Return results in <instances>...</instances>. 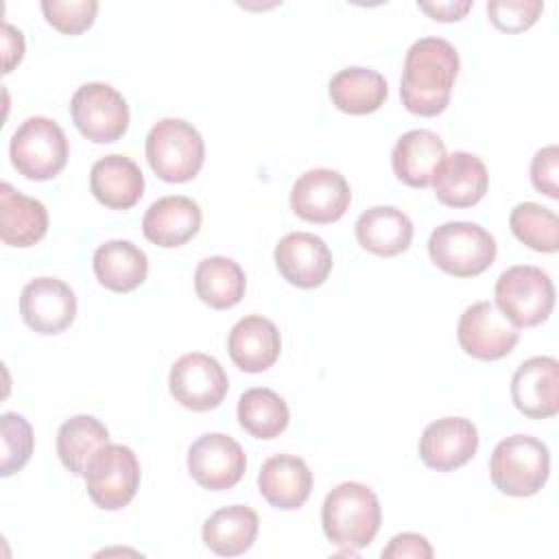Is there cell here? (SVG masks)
Instances as JSON below:
<instances>
[{
    "label": "cell",
    "instance_id": "d4e9b609",
    "mask_svg": "<svg viewBox=\"0 0 559 559\" xmlns=\"http://www.w3.org/2000/svg\"><path fill=\"white\" fill-rule=\"evenodd\" d=\"M354 231L365 251L391 258L411 247L415 229L413 221L402 210L393 205H373L358 216Z\"/></svg>",
    "mask_w": 559,
    "mask_h": 559
},
{
    "label": "cell",
    "instance_id": "d6a6232c",
    "mask_svg": "<svg viewBox=\"0 0 559 559\" xmlns=\"http://www.w3.org/2000/svg\"><path fill=\"white\" fill-rule=\"evenodd\" d=\"M0 441H2V461L0 476L7 478L20 472L35 448V437L28 419L20 413H2L0 417Z\"/></svg>",
    "mask_w": 559,
    "mask_h": 559
},
{
    "label": "cell",
    "instance_id": "44dd1931",
    "mask_svg": "<svg viewBox=\"0 0 559 559\" xmlns=\"http://www.w3.org/2000/svg\"><path fill=\"white\" fill-rule=\"evenodd\" d=\"M258 489L271 507L293 511L308 500L312 491V472L299 456L275 454L262 463Z\"/></svg>",
    "mask_w": 559,
    "mask_h": 559
},
{
    "label": "cell",
    "instance_id": "2e32d148",
    "mask_svg": "<svg viewBox=\"0 0 559 559\" xmlns=\"http://www.w3.org/2000/svg\"><path fill=\"white\" fill-rule=\"evenodd\" d=\"M478 450V430L465 417H441L419 437V459L437 472L463 467Z\"/></svg>",
    "mask_w": 559,
    "mask_h": 559
},
{
    "label": "cell",
    "instance_id": "6da1fadb",
    "mask_svg": "<svg viewBox=\"0 0 559 559\" xmlns=\"http://www.w3.org/2000/svg\"><path fill=\"white\" fill-rule=\"evenodd\" d=\"M459 68V52L448 39L419 37L404 57L400 79L402 105L415 116L432 118L441 114L450 103Z\"/></svg>",
    "mask_w": 559,
    "mask_h": 559
},
{
    "label": "cell",
    "instance_id": "5b68a950",
    "mask_svg": "<svg viewBox=\"0 0 559 559\" xmlns=\"http://www.w3.org/2000/svg\"><path fill=\"white\" fill-rule=\"evenodd\" d=\"M146 159L151 170L168 183L194 179L205 159L201 133L181 118L155 122L146 135Z\"/></svg>",
    "mask_w": 559,
    "mask_h": 559
},
{
    "label": "cell",
    "instance_id": "836d02e7",
    "mask_svg": "<svg viewBox=\"0 0 559 559\" xmlns=\"http://www.w3.org/2000/svg\"><path fill=\"white\" fill-rule=\"evenodd\" d=\"M46 22L63 35H79L94 24L98 13L96 0H44Z\"/></svg>",
    "mask_w": 559,
    "mask_h": 559
},
{
    "label": "cell",
    "instance_id": "ba28073f",
    "mask_svg": "<svg viewBox=\"0 0 559 559\" xmlns=\"http://www.w3.org/2000/svg\"><path fill=\"white\" fill-rule=\"evenodd\" d=\"M87 496L98 509L118 511L127 507L140 489V461L129 445L105 443L85 467Z\"/></svg>",
    "mask_w": 559,
    "mask_h": 559
},
{
    "label": "cell",
    "instance_id": "ac0fdd59",
    "mask_svg": "<svg viewBox=\"0 0 559 559\" xmlns=\"http://www.w3.org/2000/svg\"><path fill=\"white\" fill-rule=\"evenodd\" d=\"M430 186L439 203L448 207H472L485 197L489 175L480 157L454 151L439 162Z\"/></svg>",
    "mask_w": 559,
    "mask_h": 559
},
{
    "label": "cell",
    "instance_id": "cb8c5ba5",
    "mask_svg": "<svg viewBox=\"0 0 559 559\" xmlns=\"http://www.w3.org/2000/svg\"><path fill=\"white\" fill-rule=\"evenodd\" d=\"M48 231V210L39 199L26 197L11 183L0 186V238L9 247L26 249Z\"/></svg>",
    "mask_w": 559,
    "mask_h": 559
},
{
    "label": "cell",
    "instance_id": "e0dca14e",
    "mask_svg": "<svg viewBox=\"0 0 559 559\" xmlns=\"http://www.w3.org/2000/svg\"><path fill=\"white\" fill-rule=\"evenodd\" d=\"M511 400L531 419H548L559 411V362L552 356L524 360L511 378Z\"/></svg>",
    "mask_w": 559,
    "mask_h": 559
},
{
    "label": "cell",
    "instance_id": "ffe728a7",
    "mask_svg": "<svg viewBox=\"0 0 559 559\" xmlns=\"http://www.w3.org/2000/svg\"><path fill=\"white\" fill-rule=\"evenodd\" d=\"M227 352L238 369L247 373L266 371L282 352L280 330L262 314H247L229 330Z\"/></svg>",
    "mask_w": 559,
    "mask_h": 559
},
{
    "label": "cell",
    "instance_id": "8992f818",
    "mask_svg": "<svg viewBox=\"0 0 559 559\" xmlns=\"http://www.w3.org/2000/svg\"><path fill=\"white\" fill-rule=\"evenodd\" d=\"M9 157L22 177L31 181H48L68 164V138L55 120L31 116L13 131Z\"/></svg>",
    "mask_w": 559,
    "mask_h": 559
},
{
    "label": "cell",
    "instance_id": "3957f363",
    "mask_svg": "<svg viewBox=\"0 0 559 559\" xmlns=\"http://www.w3.org/2000/svg\"><path fill=\"white\" fill-rule=\"evenodd\" d=\"M548 445L531 435H511L496 443L489 459V476L504 496H535L548 480Z\"/></svg>",
    "mask_w": 559,
    "mask_h": 559
},
{
    "label": "cell",
    "instance_id": "d590c367",
    "mask_svg": "<svg viewBox=\"0 0 559 559\" xmlns=\"http://www.w3.org/2000/svg\"><path fill=\"white\" fill-rule=\"evenodd\" d=\"M531 183L537 192L559 199V148L555 144L535 153L531 162Z\"/></svg>",
    "mask_w": 559,
    "mask_h": 559
},
{
    "label": "cell",
    "instance_id": "1f68e13d",
    "mask_svg": "<svg viewBox=\"0 0 559 559\" xmlns=\"http://www.w3.org/2000/svg\"><path fill=\"white\" fill-rule=\"evenodd\" d=\"M509 227L533 251L555 253L559 249V218L550 207L533 201L518 203L509 214Z\"/></svg>",
    "mask_w": 559,
    "mask_h": 559
},
{
    "label": "cell",
    "instance_id": "7402d4cb",
    "mask_svg": "<svg viewBox=\"0 0 559 559\" xmlns=\"http://www.w3.org/2000/svg\"><path fill=\"white\" fill-rule=\"evenodd\" d=\"M90 190L109 210H129L144 194V175L127 155H105L92 164Z\"/></svg>",
    "mask_w": 559,
    "mask_h": 559
},
{
    "label": "cell",
    "instance_id": "4dcf8cb0",
    "mask_svg": "<svg viewBox=\"0 0 559 559\" xmlns=\"http://www.w3.org/2000/svg\"><path fill=\"white\" fill-rule=\"evenodd\" d=\"M236 413L242 430L255 439H275L290 421L284 397L266 386L247 389L238 400Z\"/></svg>",
    "mask_w": 559,
    "mask_h": 559
},
{
    "label": "cell",
    "instance_id": "8fae6325",
    "mask_svg": "<svg viewBox=\"0 0 559 559\" xmlns=\"http://www.w3.org/2000/svg\"><path fill=\"white\" fill-rule=\"evenodd\" d=\"M456 338L467 356L498 360L513 352L520 341V328H515L493 301H476L463 310Z\"/></svg>",
    "mask_w": 559,
    "mask_h": 559
},
{
    "label": "cell",
    "instance_id": "52a82bcc",
    "mask_svg": "<svg viewBox=\"0 0 559 559\" xmlns=\"http://www.w3.org/2000/svg\"><path fill=\"white\" fill-rule=\"evenodd\" d=\"M498 310L515 328L544 323L555 308V286L546 271L531 264H515L502 271L493 286Z\"/></svg>",
    "mask_w": 559,
    "mask_h": 559
},
{
    "label": "cell",
    "instance_id": "74e56055",
    "mask_svg": "<svg viewBox=\"0 0 559 559\" xmlns=\"http://www.w3.org/2000/svg\"><path fill=\"white\" fill-rule=\"evenodd\" d=\"M472 0H448V2H417V7L428 13L437 22H456L461 20L469 9Z\"/></svg>",
    "mask_w": 559,
    "mask_h": 559
},
{
    "label": "cell",
    "instance_id": "9a60e30c",
    "mask_svg": "<svg viewBox=\"0 0 559 559\" xmlns=\"http://www.w3.org/2000/svg\"><path fill=\"white\" fill-rule=\"evenodd\" d=\"M273 258L280 275L297 288H317L332 271L330 247L310 231H290L280 238Z\"/></svg>",
    "mask_w": 559,
    "mask_h": 559
},
{
    "label": "cell",
    "instance_id": "d6986e66",
    "mask_svg": "<svg viewBox=\"0 0 559 559\" xmlns=\"http://www.w3.org/2000/svg\"><path fill=\"white\" fill-rule=\"evenodd\" d=\"M201 218V207L190 197H162L148 205L142 218V234L162 249H175L199 234Z\"/></svg>",
    "mask_w": 559,
    "mask_h": 559
},
{
    "label": "cell",
    "instance_id": "4fadbf2b",
    "mask_svg": "<svg viewBox=\"0 0 559 559\" xmlns=\"http://www.w3.org/2000/svg\"><path fill=\"white\" fill-rule=\"evenodd\" d=\"M245 469L247 456L242 445L223 432L201 435L188 450V472L203 489H231L240 483Z\"/></svg>",
    "mask_w": 559,
    "mask_h": 559
},
{
    "label": "cell",
    "instance_id": "9c48e42d",
    "mask_svg": "<svg viewBox=\"0 0 559 559\" xmlns=\"http://www.w3.org/2000/svg\"><path fill=\"white\" fill-rule=\"evenodd\" d=\"M70 114L79 133L96 144L116 142L129 129V105L109 83L92 81L76 87Z\"/></svg>",
    "mask_w": 559,
    "mask_h": 559
},
{
    "label": "cell",
    "instance_id": "e575fe53",
    "mask_svg": "<svg viewBox=\"0 0 559 559\" xmlns=\"http://www.w3.org/2000/svg\"><path fill=\"white\" fill-rule=\"evenodd\" d=\"M544 11L542 0H491L487 2L489 22L502 33H522L531 28Z\"/></svg>",
    "mask_w": 559,
    "mask_h": 559
},
{
    "label": "cell",
    "instance_id": "484cf974",
    "mask_svg": "<svg viewBox=\"0 0 559 559\" xmlns=\"http://www.w3.org/2000/svg\"><path fill=\"white\" fill-rule=\"evenodd\" d=\"M258 513L247 504L216 509L201 528L203 544L221 557H238L247 552L258 537Z\"/></svg>",
    "mask_w": 559,
    "mask_h": 559
},
{
    "label": "cell",
    "instance_id": "8d00e7d4",
    "mask_svg": "<svg viewBox=\"0 0 559 559\" xmlns=\"http://www.w3.org/2000/svg\"><path fill=\"white\" fill-rule=\"evenodd\" d=\"M382 557L384 559H404V557L430 559L432 557V546L419 533H400V535L391 537L386 548H382Z\"/></svg>",
    "mask_w": 559,
    "mask_h": 559
},
{
    "label": "cell",
    "instance_id": "603a6c76",
    "mask_svg": "<svg viewBox=\"0 0 559 559\" xmlns=\"http://www.w3.org/2000/svg\"><path fill=\"white\" fill-rule=\"evenodd\" d=\"M445 157L443 140L428 129L402 133L391 153L395 177L411 188H428L439 162Z\"/></svg>",
    "mask_w": 559,
    "mask_h": 559
},
{
    "label": "cell",
    "instance_id": "7a4b0ae2",
    "mask_svg": "<svg viewBox=\"0 0 559 559\" xmlns=\"http://www.w3.org/2000/svg\"><path fill=\"white\" fill-rule=\"evenodd\" d=\"M380 522L382 507L378 496L356 480L336 485L321 507L323 533L343 552L369 546L380 531Z\"/></svg>",
    "mask_w": 559,
    "mask_h": 559
},
{
    "label": "cell",
    "instance_id": "f546056e",
    "mask_svg": "<svg viewBox=\"0 0 559 559\" xmlns=\"http://www.w3.org/2000/svg\"><path fill=\"white\" fill-rule=\"evenodd\" d=\"M105 443H109V430L92 415H74L66 419L57 432L59 461L76 476L85 474L90 459Z\"/></svg>",
    "mask_w": 559,
    "mask_h": 559
},
{
    "label": "cell",
    "instance_id": "277c9868",
    "mask_svg": "<svg viewBox=\"0 0 559 559\" xmlns=\"http://www.w3.org/2000/svg\"><path fill=\"white\" fill-rule=\"evenodd\" d=\"M498 253L496 238L469 221H450L432 229L428 255L437 269L454 277H476L487 271Z\"/></svg>",
    "mask_w": 559,
    "mask_h": 559
},
{
    "label": "cell",
    "instance_id": "f1b7e54d",
    "mask_svg": "<svg viewBox=\"0 0 559 559\" xmlns=\"http://www.w3.org/2000/svg\"><path fill=\"white\" fill-rule=\"evenodd\" d=\"M194 290L205 306L214 310H227L240 304L245 297L247 277L236 260L225 255H210L197 264Z\"/></svg>",
    "mask_w": 559,
    "mask_h": 559
},
{
    "label": "cell",
    "instance_id": "5bb4252c",
    "mask_svg": "<svg viewBox=\"0 0 559 559\" xmlns=\"http://www.w3.org/2000/svg\"><path fill=\"white\" fill-rule=\"evenodd\" d=\"M20 314L37 334H59L76 317V295L59 277H35L20 293Z\"/></svg>",
    "mask_w": 559,
    "mask_h": 559
},
{
    "label": "cell",
    "instance_id": "f35d334b",
    "mask_svg": "<svg viewBox=\"0 0 559 559\" xmlns=\"http://www.w3.org/2000/svg\"><path fill=\"white\" fill-rule=\"evenodd\" d=\"M2 46H4V74H9L13 70V66H17L24 57V37L17 28H13L11 24L4 22L2 26Z\"/></svg>",
    "mask_w": 559,
    "mask_h": 559
},
{
    "label": "cell",
    "instance_id": "4316f807",
    "mask_svg": "<svg viewBox=\"0 0 559 559\" xmlns=\"http://www.w3.org/2000/svg\"><path fill=\"white\" fill-rule=\"evenodd\" d=\"M92 266L100 286L114 293H129L146 280L148 258L129 240H107L94 251Z\"/></svg>",
    "mask_w": 559,
    "mask_h": 559
},
{
    "label": "cell",
    "instance_id": "30bf717a",
    "mask_svg": "<svg viewBox=\"0 0 559 559\" xmlns=\"http://www.w3.org/2000/svg\"><path fill=\"white\" fill-rule=\"evenodd\" d=\"M168 389L183 408L205 413L225 400L229 380L216 358L203 352H190L173 362Z\"/></svg>",
    "mask_w": 559,
    "mask_h": 559
},
{
    "label": "cell",
    "instance_id": "7c38bea8",
    "mask_svg": "<svg viewBox=\"0 0 559 559\" xmlns=\"http://www.w3.org/2000/svg\"><path fill=\"white\" fill-rule=\"evenodd\" d=\"M352 203L347 179L332 168H312L297 177L290 190V210L317 225L338 221Z\"/></svg>",
    "mask_w": 559,
    "mask_h": 559
},
{
    "label": "cell",
    "instance_id": "83f0119b",
    "mask_svg": "<svg viewBox=\"0 0 559 559\" xmlns=\"http://www.w3.org/2000/svg\"><path fill=\"white\" fill-rule=\"evenodd\" d=\"M332 105L341 109L343 114L352 116H365L371 111H378L386 96H389V83L386 79L362 66L343 68L338 70L328 85Z\"/></svg>",
    "mask_w": 559,
    "mask_h": 559
}]
</instances>
